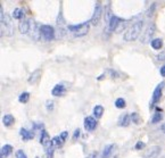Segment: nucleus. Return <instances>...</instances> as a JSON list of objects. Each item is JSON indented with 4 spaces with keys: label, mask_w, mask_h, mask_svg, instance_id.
I'll list each match as a JSON object with an SVG mask.
<instances>
[{
    "label": "nucleus",
    "mask_w": 165,
    "mask_h": 158,
    "mask_svg": "<svg viewBox=\"0 0 165 158\" xmlns=\"http://www.w3.org/2000/svg\"><path fill=\"white\" fill-rule=\"evenodd\" d=\"M142 28H143V21H137L132 24L131 26L125 31L124 35H123V39L128 42H131V41H134L139 38V35L141 34L142 32Z\"/></svg>",
    "instance_id": "1"
},
{
    "label": "nucleus",
    "mask_w": 165,
    "mask_h": 158,
    "mask_svg": "<svg viewBox=\"0 0 165 158\" xmlns=\"http://www.w3.org/2000/svg\"><path fill=\"white\" fill-rule=\"evenodd\" d=\"M0 23H1V36L2 35H8L9 36V35L13 34V23L10 21L9 15L3 14L2 6H1V19H0Z\"/></svg>",
    "instance_id": "2"
},
{
    "label": "nucleus",
    "mask_w": 165,
    "mask_h": 158,
    "mask_svg": "<svg viewBox=\"0 0 165 158\" xmlns=\"http://www.w3.org/2000/svg\"><path fill=\"white\" fill-rule=\"evenodd\" d=\"M67 29L73 33L74 36H83L89 32L90 22H84V23H80L75 25H68Z\"/></svg>",
    "instance_id": "3"
},
{
    "label": "nucleus",
    "mask_w": 165,
    "mask_h": 158,
    "mask_svg": "<svg viewBox=\"0 0 165 158\" xmlns=\"http://www.w3.org/2000/svg\"><path fill=\"white\" fill-rule=\"evenodd\" d=\"M40 36L46 41L55 39V30L50 25H40Z\"/></svg>",
    "instance_id": "4"
},
{
    "label": "nucleus",
    "mask_w": 165,
    "mask_h": 158,
    "mask_svg": "<svg viewBox=\"0 0 165 158\" xmlns=\"http://www.w3.org/2000/svg\"><path fill=\"white\" fill-rule=\"evenodd\" d=\"M102 14H104L102 6H101L99 2H97L96 6H95V9H94V14H92V16H91V19L89 21L90 24L94 25V26L98 25L100 19H101V17H102Z\"/></svg>",
    "instance_id": "5"
},
{
    "label": "nucleus",
    "mask_w": 165,
    "mask_h": 158,
    "mask_svg": "<svg viewBox=\"0 0 165 158\" xmlns=\"http://www.w3.org/2000/svg\"><path fill=\"white\" fill-rule=\"evenodd\" d=\"M165 83L164 82H162V83H160L156 88H155V90H154V92H153V97H152V101H150V107H153L155 104H157L160 100H161V98H162V95H163V85H164Z\"/></svg>",
    "instance_id": "6"
},
{
    "label": "nucleus",
    "mask_w": 165,
    "mask_h": 158,
    "mask_svg": "<svg viewBox=\"0 0 165 158\" xmlns=\"http://www.w3.org/2000/svg\"><path fill=\"white\" fill-rule=\"evenodd\" d=\"M162 153V148L160 146H152L146 150L143 158H157Z\"/></svg>",
    "instance_id": "7"
},
{
    "label": "nucleus",
    "mask_w": 165,
    "mask_h": 158,
    "mask_svg": "<svg viewBox=\"0 0 165 158\" xmlns=\"http://www.w3.org/2000/svg\"><path fill=\"white\" fill-rule=\"evenodd\" d=\"M83 125H84V128H86L87 131L91 132V131L96 130V127L98 125V122H97V120H96L94 116H87V117L84 118Z\"/></svg>",
    "instance_id": "8"
},
{
    "label": "nucleus",
    "mask_w": 165,
    "mask_h": 158,
    "mask_svg": "<svg viewBox=\"0 0 165 158\" xmlns=\"http://www.w3.org/2000/svg\"><path fill=\"white\" fill-rule=\"evenodd\" d=\"M121 22H122V19H121L120 17H117V16H115V15H114V16L108 21V23H107V30H108L109 32L115 31V30L120 26Z\"/></svg>",
    "instance_id": "9"
},
{
    "label": "nucleus",
    "mask_w": 165,
    "mask_h": 158,
    "mask_svg": "<svg viewBox=\"0 0 165 158\" xmlns=\"http://www.w3.org/2000/svg\"><path fill=\"white\" fill-rule=\"evenodd\" d=\"M154 33H155V25H154V24H150V25L146 29L145 33H143V35H142V38H141V42H142V43L148 42V41L152 39V36L154 35ZM150 41H152V40H150Z\"/></svg>",
    "instance_id": "10"
},
{
    "label": "nucleus",
    "mask_w": 165,
    "mask_h": 158,
    "mask_svg": "<svg viewBox=\"0 0 165 158\" xmlns=\"http://www.w3.org/2000/svg\"><path fill=\"white\" fill-rule=\"evenodd\" d=\"M20 135L23 139V141H30L34 138V132L26 130L25 127H22L20 128Z\"/></svg>",
    "instance_id": "11"
},
{
    "label": "nucleus",
    "mask_w": 165,
    "mask_h": 158,
    "mask_svg": "<svg viewBox=\"0 0 165 158\" xmlns=\"http://www.w3.org/2000/svg\"><path fill=\"white\" fill-rule=\"evenodd\" d=\"M115 148H116V145H114V143L105 146V148L101 153V158H110L113 153H114V150H115Z\"/></svg>",
    "instance_id": "12"
},
{
    "label": "nucleus",
    "mask_w": 165,
    "mask_h": 158,
    "mask_svg": "<svg viewBox=\"0 0 165 158\" xmlns=\"http://www.w3.org/2000/svg\"><path fill=\"white\" fill-rule=\"evenodd\" d=\"M66 93V88L63 84H56L53 90H51V95L54 97H63Z\"/></svg>",
    "instance_id": "13"
},
{
    "label": "nucleus",
    "mask_w": 165,
    "mask_h": 158,
    "mask_svg": "<svg viewBox=\"0 0 165 158\" xmlns=\"http://www.w3.org/2000/svg\"><path fill=\"white\" fill-rule=\"evenodd\" d=\"M20 32L22 34H26L31 31V21L30 19H23L20 23Z\"/></svg>",
    "instance_id": "14"
},
{
    "label": "nucleus",
    "mask_w": 165,
    "mask_h": 158,
    "mask_svg": "<svg viewBox=\"0 0 165 158\" xmlns=\"http://www.w3.org/2000/svg\"><path fill=\"white\" fill-rule=\"evenodd\" d=\"M40 143L44 147H48L51 143V139L49 138V134L46 130H42L40 133Z\"/></svg>",
    "instance_id": "15"
},
{
    "label": "nucleus",
    "mask_w": 165,
    "mask_h": 158,
    "mask_svg": "<svg viewBox=\"0 0 165 158\" xmlns=\"http://www.w3.org/2000/svg\"><path fill=\"white\" fill-rule=\"evenodd\" d=\"M13 153V146L10 145H5L0 149V158H7Z\"/></svg>",
    "instance_id": "16"
},
{
    "label": "nucleus",
    "mask_w": 165,
    "mask_h": 158,
    "mask_svg": "<svg viewBox=\"0 0 165 158\" xmlns=\"http://www.w3.org/2000/svg\"><path fill=\"white\" fill-rule=\"evenodd\" d=\"M130 122H132L130 114H124V115H122V116L120 117V120H119V126H122V127L129 126V125H130Z\"/></svg>",
    "instance_id": "17"
},
{
    "label": "nucleus",
    "mask_w": 165,
    "mask_h": 158,
    "mask_svg": "<svg viewBox=\"0 0 165 158\" xmlns=\"http://www.w3.org/2000/svg\"><path fill=\"white\" fill-rule=\"evenodd\" d=\"M2 123H3V125L6 127L11 126V125L15 123V117H14L11 114H6V115H3V117H2Z\"/></svg>",
    "instance_id": "18"
},
{
    "label": "nucleus",
    "mask_w": 165,
    "mask_h": 158,
    "mask_svg": "<svg viewBox=\"0 0 165 158\" xmlns=\"http://www.w3.org/2000/svg\"><path fill=\"white\" fill-rule=\"evenodd\" d=\"M40 74H41V71H40V69H35L34 72H32V73L30 74V76H29V79H28V82H29L30 84H34V83L39 80Z\"/></svg>",
    "instance_id": "19"
},
{
    "label": "nucleus",
    "mask_w": 165,
    "mask_h": 158,
    "mask_svg": "<svg viewBox=\"0 0 165 158\" xmlns=\"http://www.w3.org/2000/svg\"><path fill=\"white\" fill-rule=\"evenodd\" d=\"M11 15H13V17H14L15 19H18V21H23V19H24V16H25L24 10H23L22 8H15Z\"/></svg>",
    "instance_id": "20"
},
{
    "label": "nucleus",
    "mask_w": 165,
    "mask_h": 158,
    "mask_svg": "<svg viewBox=\"0 0 165 158\" xmlns=\"http://www.w3.org/2000/svg\"><path fill=\"white\" fill-rule=\"evenodd\" d=\"M150 46H152V48H153V49H155V50H160V49H162V48H163V40H162V39H160V38H157V39H153V40L150 41Z\"/></svg>",
    "instance_id": "21"
},
{
    "label": "nucleus",
    "mask_w": 165,
    "mask_h": 158,
    "mask_svg": "<svg viewBox=\"0 0 165 158\" xmlns=\"http://www.w3.org/2000/svg\"><path fill=\"white\" fill-rule=\"evenodd\" d=\"M104 112H105V109H104L102 106H100V105L95 106V108H94V117H95L96 120L101 118L102 115H104Z\"/></svg>",
    "instance_id": "22"
},
{
    "label": "nucleus",
    "mask_w": 165,
    "mask_h": 158,
    "mask_svg": "<svg viewBox=\"0 0 165 158\" xmlns=\"http://www.w3.org/2000/svg\"><path fill=\"white\" fill-rule=\"evenodd\" d=\"M51 145H53L55 148H61V147L64 145V141L61 139L59 135H56V136H54V138L51 139Z\"/></svg>",
    "instance_id": "23"
},
{
    "label": "nucleus",
    "mask_w": 165,
    "mask_h": 158,
    "mask_svg": "<svg viewBox=\"0 0 165 158\" xmlns=\"http://www.w3.org/2000/svg\"><path fill=\"white\" fill-rule=\"evenodd\" d=\"M115 107L116 108H119V109H124L125 107H127V101H125V99L124 98H117L116 100H115Z\"/></svg>",
    "instance_id": "24"
},
{
    "label": "nucleus",
    "mask_w": 165,
    "mask_h": 158,
    "mask_svg": "<svg viewBox=\"0 0 165 158\" xmlns=\"http://www.w3.org/2000/svg\"><path fill=\"white\" fill-rule=\"evenodd\" d=\"M30 99V93L29 92H22L21 95H18V101L21 104H26Z\"/></svg>",
    "instance_id": "25"
},
{
    "label": "nucleus",
    "mask_w": 165,
    "mask_h": 158,
    "mask_svg": "<svg viewBox=\"0 0 165 158\" xmlns=\"http://www.w3.org/2000/svg\"><path fill=\"white\" fill-rule=\"evenodd\" d=\"M163 120V114L162 113H156L154 114L153 118H152V124H157Z\"/></svg>",
    "instance_id": "26"
},
{
    "label": "nucleus",
    "mask_w": 165,
    "mask_h": 158,
    "mask_svg": "<svg viewBox=\"0 0 165 158\" xmlns=\"http://www.w3.org/2000/svg\"><path fill=\"white\" fill-rule=\"evenodd\" d=\"M46 154H47V156H48V158H53V155H54V151H55V147L50 143L48 147H46Z\"/></svg>",
    "instance_id": "27"
},
{
    "label": "nucleus",
    "mask_w": 165,
    "mask_h": 158,
    "mask_svg": "<svg viewBox=\"0 0 165 158\" xmlns=\"http://www.w3.org/2000/svg\"><path fill=\"white\" fill-rule=\"evenodd\" d=\"M130 116H131L132 123H134V124H140V116H139L138 113H132V114H130Z\"/></svg>",
    "instance_id": "28"
},
{
    "label": "nucleus",
    "mask_w": 165,
    "mask_h": 158,
    "mask_svg": "<svg viewBox=\"0 0 165 158\" xmlns=\"http://www.w3.org/2000/svg\"><path fill=\"white\" fill-rule=\"evenodd\" d=\"M46 108L48 112H53L54 108H55V102L53 100H47L46 101Z\"/></svg>",
    "instance_id": "29"
},
{
    "label": "nucleus",
    "mask_w": 165,
    "mask_h": 158,
    "mask_svg": "<svg viewBox=\"0 0 165 158\" xmlns=\"http://www.w3.org/2000/svg\"><path fill=\"white\" fill-rule=\"evenodd\" d=\"M145 148H146V143L142 142V141H138V142L134 145V149H135V150H142V149H145Z\"/></svg>",
    "instance_id": "30"
},
{
    "label": "nucleus",
    "mask_w": 165,
    "mask_h": 158,
    "mask_svg": "<svg viewBox=\"0 0 165 158\" xmlns=\"http://www.w3.org/2000/svg\"><path fill=\"white\" fill-rule=\"evenodd\" d=\"M15 157L16 158H28V156H26V154L24 153V150L20 149V150H17V151H16Z\"/></svg>",
    "instance_id": "31"
},
{
    "label": "nucleus",
    "mask_w": 165,
    "mask_h": 158,
    "mask_svg": "<svg viewBox=\"0 0 165 158\" xmlns=\"http://www.w3.org/2000/svg\"><path fill=\"white\" fill-rule=\"evenodd\" d=\"M155 8H156V3L154 2L152 6H150V8H149V10L147 11V16H149V17H152L153 16V14H154V11H155Z\"/></svg>",
    "instance_id": "32"
},
{
    "label": "nucleus",
    "mask_w": 165,
    "mask_h": 158,
    "mask_svg": "<svg viewBox=\"0 0 165 158\" xmlns=\"http://www.w3.org/2000/svg\"><path fill=\"white\" fill-rule=\"evenodd\" d=\"M156 59L160 61V62H164L165 61V49L162 51V52H160V54L156 56Z\"/></svg>",
    "instance_id": "33"
},
{
    "label": "nucleus",
    "mask_w": 165,
    "mask_h": 158,
    "mask_svg": "<svg viewBox=\"0 0 165 158\" xmlns=\"http://www.w3.org/2000/svg\"><path fill=\"white\" fill-rule=\"evenodd\" d=\"M33 130H40V131H42V130H44V126H43V124L42 123H34L33 124Z\"/></svg>",
    "instance_id": "34"
},
{
    "label": "nucleus",
    "mask_w": 165,
    "mask_h": 158,
    "mask_svg": "<svg viewBox=\"0 0 165 158\" xmlns=\"http://www.w3.org/2000/svg\"><path fill=\"white\" fill-rule=\"evenodd\" d=\"M59 136H61V139H62V140L65 142L66 139L68 138V132H67V131H63V132L59 134Z\"/></svg>",
    "instance_id": "35"
},
{
    "label": "nucleus",
    "mask_w": 165,
    "mask_h": 158,
    "mask_svg": "<svg viewBox=\"0 0 165 158\" xmlns=\"http://www.w3.org/2000/svg\"><path fill=\"white\" fill-rule=\"evenodd\" d=\"M80 128H76L75 131H74V133H73V140H77L79 139V136H80Z\"/></svg>",
    "instance_id": "36"
},
{
    "label": "nucleus",
    "mask_w": 165,
    "mask_h": 158,
    "mask_svg": "<svg viewBox=\"0 0 165 158\" xmlns=\"http://www.w3.org/2000/svg\"><path fill=\"white\" fill-rule=\"evenodd\" d=\"M160 74H161L163 77H165V65H163V66L160 68Z\"/></svg>",
    "instance_id": "37"
},
{
    "label": "nucleus",
    "mask_w": 165,
    "mask_h": 158,
    "mask_svg": "<svg viewBox=\"0 0 165 158\" xmlns=\"http://www.w3.org/2000/svg\"><path fill=\"white\" fill-rule=\"evenodd\" d=\"M161 130L163 131V133H165V123L163 124V125H162V126H161Z\"/></svg>",
    "instance_id": "38"
},
{
    "label": "nucleus",
    "mask_w": 165,
    "mask_h": 158,
    "mask_svg": "<svg viewBox=\"0 0 165 158\" xmlns=\"http://www.w3.org/2000/svg\"><path fill=\"white\" fill-rule=\"evenodd\" d=\"M104 76H105L104 74H102V75H100V76H99V77H98V80H101V79H104Z\"/></svg>",
    "instance_id": "39"
},
{
    "label": "nucleus",
    "mask_w": 165,
    "mask_h": 158,
    "mask_svg": "<svg viewBox=\"0 0 165 158\" xmlns=\"http://www.w3.org/2000/svg\"><path fill=\"white\" fill-rule=\"evenodd\" d=\"M35 158H39V157H35Z\"/></svg>",
    "instance_id": "40"
},
{
    "label": "nucleus",
    "mask_w": 165,
    "mask_h": 158,
    "mask_svg": "<svg viewBox=\"0 0 165 158\" xmlns=\"http://www.w3.org/2000/svg\"><path fill=\"white\" fill-rule=\"evenodd\" d=\"M164 158H165V156H164Z\"/></svg>",
    "instance_id": "41"
}]
</instances>
